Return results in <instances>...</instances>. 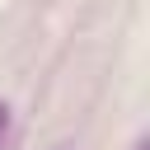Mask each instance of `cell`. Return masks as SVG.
I'll return each instance as SVG.
<instances>
[{
	"mask_svg": "<svg viewBox=\"0 0 150 150\" xmlns=\"http://www.w3.org/2000/svg\"><path fill=\"white\" fill-rule=\"evenodd\" d=\"M136 150H150V145H145V141H136Z\"/></svg>",
	"mask_w": 150,
	"mask_h": 150,
	"instance_id": "cell-2",
	"label": "cell"
},
{
	"mask_svg": "<svg viewBox=\"0 0 150 150\" xmlns=\"http://www.w3.org/2000/svg\"><path fill=\"white\" fill-rule=\"evenodd\" d=\"M5 131H9V108L0 103V145H5Z\"/></svg>",
	"mask_w": 150,
	"mask_h": 150,
	"instance_id": "cell-1",
	"label": "cell"
}]
</instances>
